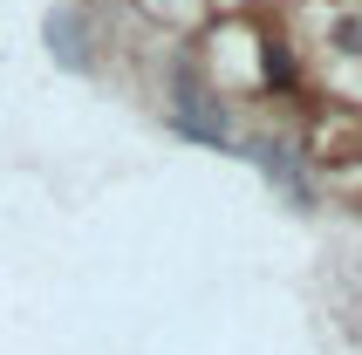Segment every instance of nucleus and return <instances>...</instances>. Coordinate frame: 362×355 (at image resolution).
I'll return each instance as SVG.
<instances>
[{"mask_svg": "<svg viewBox=\"0 0 362 355\" xmlns=\"http://www.w3.org/2000/svg\"><path fill=\"white\" fill-rule=\"evenodd\" d=\"M48 41H55L69 62H82V55H76V21H69V14H55V21H48Z\"/></svg>", "mask_w": 362, "mask_h": 355, "instance_id": "1", "label": "nucleus"}]
</instances>
